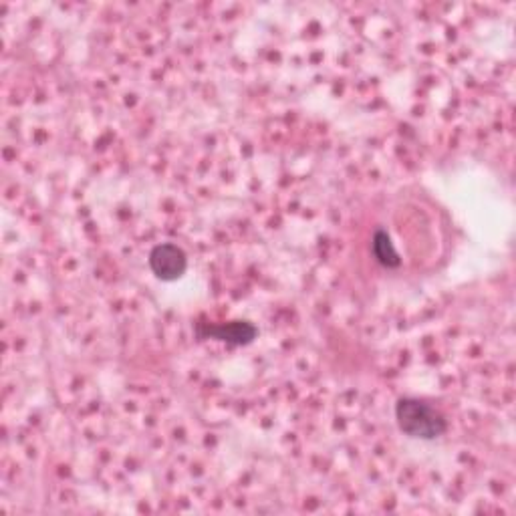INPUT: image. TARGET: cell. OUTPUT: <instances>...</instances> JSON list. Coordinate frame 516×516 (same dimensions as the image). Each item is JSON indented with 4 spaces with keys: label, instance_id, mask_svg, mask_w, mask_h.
<instances>
[{
    "label": "cell",
    "instance_id": "4",
    "mask_svg": "<svg viewBox=\"0 0 516 516\" xmlns=\"http://www.w3.org/2000/svg\"><path fill=\"white\" fill-rule=\"evenodd\" d=\"M371 252L375 256V261L383 267V269H400L402 267V258L392 242V236L387 230L377 228L373 232L371 238Z\"/></svg>",
    "mask_w": 516,
    "mask_h": 516
},
{
    "label": "cell",
    "instance_id": "1",
    "mask_svg": "<svg viewBox=\"0 0 516 516\" xmlns=\"http://www.w3.org/2000/svg\"><path fill=\"white\" fill-rule=\"evenodd\" d=\"M398 428L412 440L432 442L448 432L446 416L418 398H400L396 404Z\"/></svg>",
    "mask_w": 516,
    "mask_h": 516
},
{
    "label": "cell",
    "instance_id": "2",
    "mask_svg": "<svg viewBox=\"0 0 516 516\" xmlns=\"http://www.w3.org/2000/svg\"><path fill=\"white\" fill-rule=\"evenodd\" d=\"M150 269L156 279L164 283L180 281L188 271V256L182 246L174 242H162L150 250Z\"/></svg>",
    "mask_w": 516,
    "mask_h": 516
},
{
    "label": "cell",
    "instance_id": "3",
    "mask_svg": "<svg viewBox=\"0 0 516 516\" xmlns=\"http://www.w3.org/2000/svg\"><path fill=\"white\" fill-rule=\"evenodd\" d=\"M198 339H214L232 347L250 345L258 337V327L250 321H228V323H196Z\"/></svg>",
    "mask_w": 516,
    "mask_h": 516
}]
</instances>
